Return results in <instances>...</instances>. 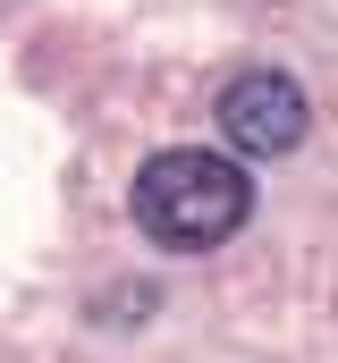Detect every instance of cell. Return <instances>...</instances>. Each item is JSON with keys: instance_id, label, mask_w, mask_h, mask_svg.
Returning a JSON list of instances; mask_svg holds the SVG:
<instances>
[{"instance_id": "obj_1", "label": "cell", "mask_w": 338, "mask_h": 363, "mask_svg": "<svg viewBox=\"0 0 338 363\" xmlns=\"http://www.w3.org/2000/svg\"><path fill=\"white\" fill-rule=\"evenodd\" d=\"M136 228L161 245V254H212L229 245L254 220V178L229 152H203V144H169L136 169Z\"/></svg>"}, {"instance_id": "obj_2", "label": "cell", "mask_w": 338, "mask_h": 363, "mask_svg": "<svg viewBox=\"0 0 338 363\" xmlns=\"http://www.w3.org/2000/svg\"><path fill=\"white\" fill-rule=\"evenodd\" d=\"M212 118H220L229 152H246V161H279V152H296V144H305L313 101H305V85H296L288 68H246V77H229V85H220Z\"/></svg>"}]
</instances>
